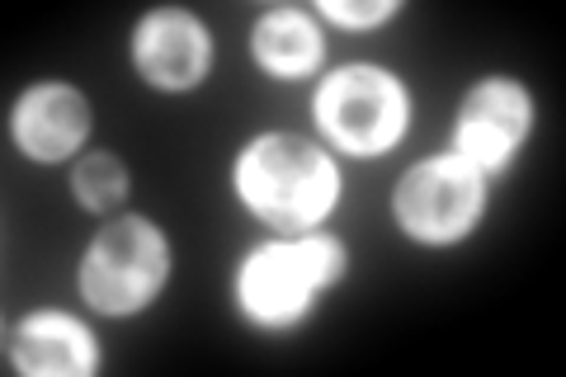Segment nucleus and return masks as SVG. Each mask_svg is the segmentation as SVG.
Segmentation results:
<instances>
[{
	"instance_id": "5",
	"label": "nucleus",
	"mask_w": 566,
	"mask_h": 377,
	"mask_svg": "<svg viewBox=\"0 0 566 377\" xmlns=\"http://www.w3.org/2000/svg\"><path fill=\"white\" fill-rule=\"evenodd\" d=\"M486 203H491V179L476 166H468L463 156L439 151V156L416 160L397 179L392 218L406 241L444 250V245L468 241L482 227Z\"/></svg>"
},
{
	"instance_id": "12",
	"label": "nucleus",
	"mask_w": 566,
	"mask_h": 377,
	"mask_svg": "<svg viewBox=\"0 0 566 377\" xmlns=\"http://www.w3.org/2000/svg\"><path fill=\"white\" fill-rule=\"evenodd\" d=\"M401 14V0H368V6H345V0H316V20L349 29V33H374L387 20Z\"/></svg>"
},
{
	"instance_id": "10",
	"label": "nucleus",
	"mask_w": 566,
	"mask_h": 377,
	"mask_svg": "<svg viewBox=\"0 0 566 377\" xmlns=\"http://www.w3.org/2000/svg\"><path fill=\"white\" fill-rule=\"evenodd\" d=\"M251 57L274 81H307L326 62V33L316 10L279 6L264 10L251 29Z\"/></svg>"
},
{
	"instance_id": "6",
	"label": "nucleus",
	"mask_w": 566,
	"mask_h": 377,
	"mask_svg": "<svg viewBox=\"0 0 566 377\" xmlns=\"http://www.w3.org/2000/svg\"><path fill=\"white\" fill-rule=\"evenodd\" d=\"M534 137V95L520 76H486L476 81L453 109L449 151L482 170L491 185L520 160Z\"/></svg>"
},
{
	"instance_id": "1",
	"label": "nucleus",
	"mask_w": 566,
	"mask_h": 377,
	"mask_svg": "<svg viewBox=\"0 0 566 377\" xmlns=\"http://www.w3.org/2000/svg\"><path fill=\"white\" fill-rule=\"evenodd\" d=\"M340 160L326 142L303 133H255L232 156V193L260 227L270 231H312L326 227L340 208Z\"/></svg>"
},
{
	"instance_id": "2",
	"label": "nucleus",
	"mask_w": 566,
	"mask_h": 377,
	"mask_svg": "<svg viewBox=\"0 0 566 377\" xmlns=\"http://www.w3.org/2000/svg\"><path fill=\"white\" fill-rule=\"evenodd\" d=\"M345 269H349V250L335 231L312 227V231H289V237L274 231V237L255 241L237 260L232 302L245 326L289 335L345 279Z\"/></svg>"
},
{
	"instance_id": "4",
	"label": "nucleus",
	"mask_w": 566,
	"mask_h": 377,
	"mask_svg": "<svg viewBox=\"0 0 566 377\" xmlns=\"http://www.w3.org/2000/svg\"><path fill=\"white\" fill-rule=\"evenodd\" d=\"M170 283V241L142 212H118L104 222L76 264V293L95 316H137Z\"/></svg>"
},
{
	"instance_id": "3",
	"label": "nucleus",
	"mask_w": 566,
	"mask_h": 377,
	"mask_svg": "<svg viewBox=\"0 0 566 377\" xmlns=\"http://www.w3.org/2000/svg\"><path fill=\"white\" fill-rule=\"evenodd\" d=\"M312 118L331 151L374 160L401 147L411 133V90L378 62H349L322 76L312 95Z\"/></svg>"
},
{
	"instance_id": "9",
	"label": "nucleus",
	"mask_w": 566,
	"mask_h": 377,
	"mask_svg": "<svg viewBox=\"0 0 566 377\" xmlns=\"http://www.w3.org/2000/svg\"><path fill=\"white\" fill-rule=\"evenodd\" d=\"M6 358L29 377H91L104 368L99 335L57 307H33L14 321L6 331Z\"/></svg>"
},
{
	"instance_id": "11",
	"label": "nucleus",
	"mask_w": 566,
	"mask_h": 377,
	"mask_svg": "<svg viewBox=\"0 0 566 377\" xmlns=\"http://www.w3.org/2000/svg\"><path fill=\"white\" fill-rule=\"evenodd\" d=\"M128 189H133V175L114 151H85L71 160V199L85 212H95V218L114 212L128 199Z\"/></svg>"
},
{
	"instance_id": "8",
	"label": "nucleus",
	"mask_w": 566,
	"mask_h": 377,
	"mask_svg": "<svg viewBox=\"0 0 566 377\" xmlns=\"http://www.w3.org/2000/svg\"><path fill=\"white\" fill-rule=\"evenodd\" d=\"M91 123H95L91 100L76 85L39 81L14 100L10 137H14V151L33 160V166H62V160H76V151H85Z\"/></svg>"
},
{
	"instance_id": "7",
	"label": "nucleus",
	"mask_w": 566,
	"mask_h": 377,
	"mask_svg": "<svg viewBox=\"0 0 566 377\" xmlns=\"http://www.w3.org/2000/svg\"><path fill=\"white\" fill-rule=\"evenodd\" d=\"M133 66L161 95H189L212 76V33L193 10H147L133 29Z\"/></svg>"
}]
</instances>
